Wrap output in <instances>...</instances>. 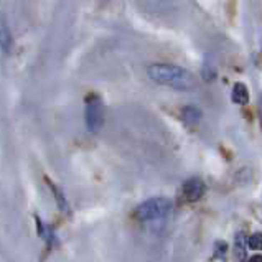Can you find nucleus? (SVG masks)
Segmentation results:
<instances>
[{
    "instance_id": "obj_4",
    "label": "nucleus",
    "mask_w": 262,
    "mask_h": 262,
    "mask_svg": "<svg viewBox=\"0 0 262 262\" xmlns=\"http://www.w3.org/2000/svg\"><path fill=\"white\" fill-rule=\"evenodd\" d=\"M206 193V185L201 178L193 177L182 185V190H180V196L186 203H196V201L203 200Z\"/></svg>"
},
{
    "instance_id": "obj_7",
    "label": "nucleus",
    "mask_w": 262,
    "mask_h": 262,
    "mask_svg": "<svg viewBox=\"0 0 262 262\" xmlns=\"http://www.w3.org/2000/svg\"><path fill=\"white\" fill-rule=\"evenodd\" d=\"M231 101L237 106H246L249 102V89L243 83H236L231 91Z\"/></svg>"
},
{
    "instance_id": "obj_9",
    "label": "nucleus",
    "mask_w": 262,
    "mask_h": 262,
    "mask_svg": "<svg viewBox=\"0 0 262 262\" xmlns=\"http://www.w3.org/2000/svg\"><path fill=\"white\" fill-rule=\"evenodd\" d=\"M246 249H248V244H246V234L244 233H237L234 239V256L237 259H244L246 257Z\"/></svg>"
},
{
    "instance_id": "obj_5",
    "label": "nucleus",
    "mask_w": 262,
    "mask_h": 262,
    "mask_svg": "<svg viewBox=\"0 0 262 262\" xmlns=\"http://www.w3.org/2000/svg\"><path fill=\"white\" fill-rule=\"evenodd\" d=\"M12 45H13V36L10 32L9 21H7L4 13H0V51L9 55L12 51Z\"/></svg>"
},
{
    "instance_id": "obj_6",
    "label": "nucleus",
    "mask_w": 262,
    "mask_h": 262,
    "mask_svg": "<svg viewBox=\"0 0 262 262\" xmlns=\"http://www.w3.org/2000/svg\"><path fill=\"white\" fill-rule=\"evenodd\" d=\"M45 182L48 183L51 193L55 194V200H56V205H58V208H59V211H61L63 214H70V213H71V209H70L68 200H66L64 193H63L61 190H59V186H58L56 183L51 182V180H50L48 177H45Z\"/></svg>"
},
{
    "instance_id": "obj_11",
    "label": "nucleus",
    "mask_w": 262,
    "mask_h": 262,
    "mask_svg": "<svg viewBox=\"0 0 262 262\" xmlns=\"http://www.w3.org/2000/svg\"><path fill=\"white\" fill-rule=\"evenodd\" d=\"M201 76H203V79L206 81V83H211V81L216 78V70H214V66L211 64L206 59L205 61V68H203V71H201Z\"/></svg>"
},
{
    "instance_id": "obj_8",
    "label": "nucleus",
    "mask_w": 262,
    "mask_h": 262,
    "mask_svg": "<svg viewBox=\"0 0 262 262\" xmlns=\"http://www.w3.org/2000/svg\"><path fill=\"white\" fill-rule=\"evenodd\" d=\"M180 117L185 124H196L201 119V111L194 106H185L180 111Z\"/></svg>"
},
{
    "instance_id": "obj_10",
    "label": "nucleus",
    "mask_w": 262,
    "mask_h": 262,
    "mask_svg": "<svg viewBox=\"0 0 262 262\" xmlns=\"http://www.w3.org/2000/svg\"><path fill=\"white\" fill-rule=\"evenodd\" d=\"M246 244H248V249L260 251L262 249V234L260 233H254L252 236L246 237Z\"/></svg>"
},
{
    "instance_id": "obj_3",
    "label": "nucleus",
    "mask_w": 262,
    "mask_h": 262,
    "mask_svg": "<svg viewBox=\"0 0 262 262\" xmlns=\"http://www.w3.org/2000/svg\"><path fill=\"white\" fill-rule=\"evenodd\" d=\"M84 122L86 129L91 134H99L106 122V109H104V102L97 94L91 93L86 97L84 106Z\"/></svg>"
},
{
    "instance_id": "obj_1",
    "label": "nucleus",
    "mask_w": 262,
    "mask_h": 262,
    "mask_svg": "<svg viewBox=\"0 0 262 262\" xmlns=\"http://www.w3.org/2000/svg\"><path fill=\"white\" fill-rule=\"evenodd\" d=\"M147 76L150 78L155 84L167 86L178 91H191L196 88V78L188 70L177 64L168 63H155L147 68Z\"/></svg>"
},
{
    "instance_id": "obj_12",
    "label": "nucleus",
    "mask_w": 262,
    "mask_h": 262,
    "mask_svg": "<svg viewBox=\"0 0 262 262\" xmlns=\"http://www.w3.org/2000/svg\"><path fill=\"white\" fill-rule=\"evenodd\" d=\"M214 251H216V256H218V257H226V251H228L226 243L216 241V244H214Z\"/></svg>"
},
{
    "instance_id": "obj_2",
    "label": "nucleus",
    "mask_w": 262,
    "mask_h": 262,
    "mask_svg": "<svg viewBox=\"0 0 262 262\" xmlns=\"http://www.w3.org/2000/svg\"><path fill=\"white\" fill-rule=\"evenodd\" d=\"M171 201L165 196H155L150 200H145L134 209V218L142 224H155L163 223L168 214L171 213Z\"/></svg>"
}]
</instances>
